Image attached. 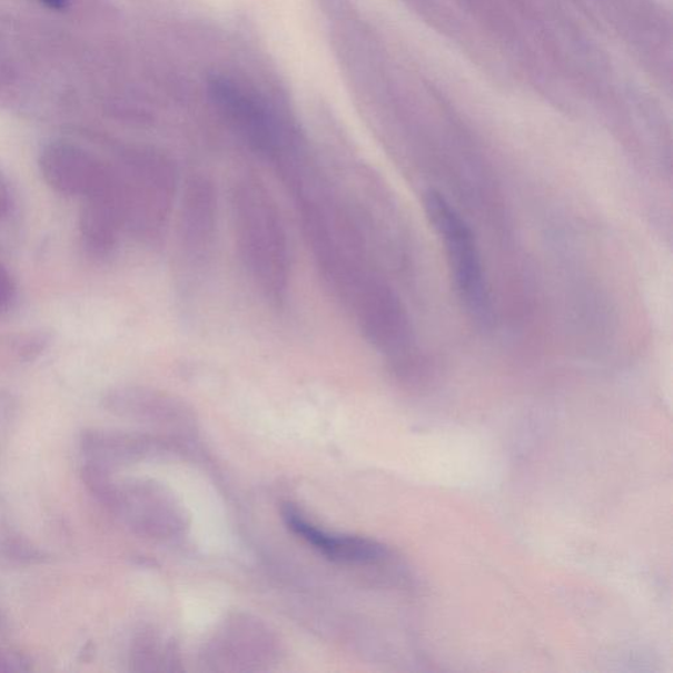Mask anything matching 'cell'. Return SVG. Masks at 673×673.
Listing matches in <instances>:
<instances>
[{
  "instance_id": "8",
  "label": "cell",
  "mask_w": 673,
  "mask_h": 673,
  "mask_svg": "<svg viewBox=\"0 0 673 673\" xmlns=\"http://www.w3.org/2000/svg\"><path fill=\"white\" fill-rule=\"evenodd\" d=\"M79 216V235L90 256L107 258L118 248L126 229L120 195H106L85 200Z\"/></svg>"
},
{
  "instance_id": "3",
  "label": "cell",
  "mask_w": 673,
  "mask_h": 673,
  "mask_svg": "<svg viewBox=\"0 0 673 673\" xmlns=\"http://www.w3.org/2000/svg\"><path fill=\"white\" fill-rule=\"evenodd\" d=\"M424 208L433 229L445 244L448 267L461 300L476 320L487 321L491 301L472 228L437 191L424 194Z\"/></svg>"
},
{
  "instance_id": "7",
  "label": "cell",
  "mask_w": 673,
  "mask_h": 673,
  "mask_svg": "<svg viewBox=\"0 0 673 673\" xmlns=\"http://www.w3.org/2000/svg\"><path fill=\"white\" fill-rule=\"evenodd\" d=\"M284 518L288 530L306 541L327 558L353 564H376L388 558L385 546L373 540L354 537V535L330 534L310 523L299 509L287 505Z\"/></svg>"
},
{
  "instance_id": "1",
  "label": "cell",
  "mask_w": 673,
  "mask_h": 673,
  "mask_svg": "<svg viewBox=\"0 0 673 673\" xmlns=\"http://www.w3.org/2000/svg\"><path fill=\"white\" fill-rule=\"evenodd\" d=\"M230 214L245 270L265 299L281 306L291 286V250L277 200L256 174L231 185Z\"/></svg>"
},
{
  "instance_id": "6",
  "label": "cell",
  "mask_w": 673,
  "mask_h": 673,
  "mask_svg": "<svg viewBox=\"0 0 673 673\" xmlns=\"http://www.w3.org/2000/svg\"><path fill=\"white\" fill-rule=\"evenodd\" d=\"M39 166L47 185L63 197L87 200L120 192L118 171L76 143H48Z\"/></svg>"
},
{
  "instance_id": "9",
  "label": "cell",
  "mask_w": 673,
  "mask_h": 673,
  "mask_svg": "<svg viewBox=\"0 0 673 673\" xmlns=\"http://www.w3.org/2000/svg\"><path fill=\"white\" fill-rule=\"evenodd\" d=\"M17 298V284H14L11 273L0 265V315L9 313Z\"/></svg>"
},
{
  "instance_id": "4",
  "label": "cell",
  "mask_w": 673,
  "mask_h": 673,
  "mask_svg": "<svg viewBox=\"0 0 673 673\" xmlns=\"http://www.w3.org/2000/svg\"><path fill=\"white\" fill-rule=\"evenodd\" d=\"M219 227V201L212 179L194 174L179 200L177 248L184 288L194 291L214 257Z\"/></svg>"
},
{
  "instance_id": "11",
  "label": "cell",
  "mask_w": 673,
  "mask_h": 673,
  "mask_svg": "<svg viewBox=\"0 0 673 673\" xmlns=\"http://www.w3.org/2000/svg\"><path fill=\"white\" fill-rule=\"evenodd\" d=\"M39 2L49 10L62 11L67 9L69 0H39Z\"/></svg>"
},
{
  "instance_id": "5",
  "label": "cell",
  "mask_w": 673,
  "mask_h": 673,
  "mask_svg": "<svg viewBox=\"0 0 673 673\" xmlns=\"http://www.w3.org/2000/svg\"><path fill=\"white\" fill-rule=\"evenodd\" d=\"M208 87L217 110L259 156L274 162L299 139L265 101L230 79L215 77Z\"/></svg>"
},
{
  "instance_id": "10",
  "label": "cell",
  "mask_w": 673,
  "mask_h": 673,
  "mask_svg": "<svg viewBox=\"0 0 673 673\" xmlns=\"http://www.w3.org/2000/svg\"><path fill=\"white\" fill-rule=\"evenodd\" d=\"M14 207H17V200H14L12 185L6 172L0 169V222L10 219Z\"/></svg>"
},
{
  "instance_id": "2",
  "label": "cell",
  "mask_w": 673,
  "mask_h": 673,
  "mask_svg": "<svg viewBox=\"0 0 673 673\" xmlns=\"http://www.w3.org/2000/svg\"><path fill=\"white\" fill-rule=\"evenodd\" d=\"M118 170L126 228L156 243L171 219L179 191V172L169 158L155 154L129 156Z\"/></svg>"
}]
</instances>
